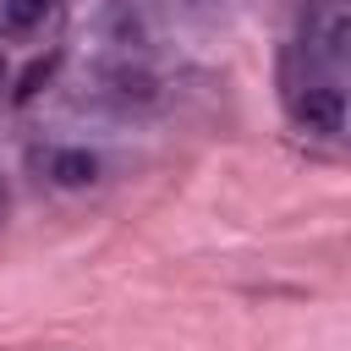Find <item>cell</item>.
I'll list each match as a JSON object with an SVG mask.
<instances>
[{
	"label": "cell",
	"instance_id": "5b68a950",
	"mask_svg": "<svg viewBox=\"0 0 351 351\" xmlns=\"http://www.w3.org/2000/svg\"><path fill=\"white\" fill-rule=\"evenodd\" d=\"M335 55H351V16L335 22Z\"/></svg>",
	"mask_w": 351,
	"mask_h": 351
},
{
	"label": "cell",
	"instance_id": "7a4b0ae2",
	"mask_svg": "<svg viewBox=\"0 0 351 351\" xmlns=\"http://www.w3.org/2000/svg\"><path fill=\"white\" fill-rule=\"evenodd\" d=\"M49 176H55L60 186H88V181L99 176V159H93L88 148H60V154L49 159Z\"/></svg>",
	"mask_w": 351,
	"mask_h": 351
},
{
	"label": "cell",
	"instance_id": "8992f818",
	"mask_svg": "<svg viewBox=\"0 0 351 351\" xmlns=\"http://www.w3.org/2000/svg\"><path fill=\"white\" fill-rule=\"evenodd\" d=\"M0 82H5V55H0Z\"/></svg>",
	"mask_w": 351,
	"mask_h": 351
},
{
	"label": "cell",
	"instance_id": "3957f363",
	"mask_svg": "<svg viewBox=\"0 0 351 351\" xmlns=\"http://www.w3.org/2000/svg\"><path fill=\"white\" fill-rule=\"evenodd\" d=\"M49 16V0H5V27L11 33H27Z\"/></svg>",
	"mask_w": 351,
	"mask_h": 351
},
{
	"label": "cell",
	"instance_id": "277c9868",
	"mask_svg": "<svg viewBox=\"0 0 351 351\" xmlns=\"http://www.w3.org/2000/svg\"><path fill=\"white\" fill-rule=\"evenodd\" d=\"M49 71H55V55H44V60H33L27 71H22V82H16V104H27L44 82H49Z\"/></svg>",
	"mask_w": 351,
	"mask_h": 351
},
{
	"label": "cell",
	"instance_id": "6da1fadb",
	"mask_svg": "<svg viewBox=\"0 0 351 351\" xmlns=\"http://www.w3.org/2000/svg\"><path fill=\"white\" fill-rule=\"evenodd\" d=\"M296 121H302L307 132H340V121H346V99H340L335 88H307V93L296 99Z\"/></svg>",
	"mask_w": 351,
	"mask_h": 351
}]
</instances>
